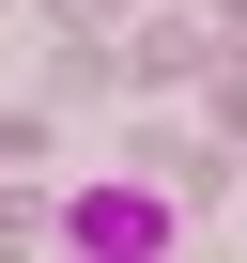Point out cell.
Segmentation results:
<instances>
[{
    "label": "cell",
    "instance_id": "1",
    "mask_svg": "<svg viewBox=\"0 0 247 263\" xmlns=\"http://www.w3.org/2000/svg\"><path fill=\"white\" fill-rule=\"evenodd\" d=\"M47 232H62V248H93V263H155V248H170L186 217H170L155 186H77V201H62Z\"/></svg>",
    "mask_w": 247,
    "mask_h": 263
}]
</instances>
